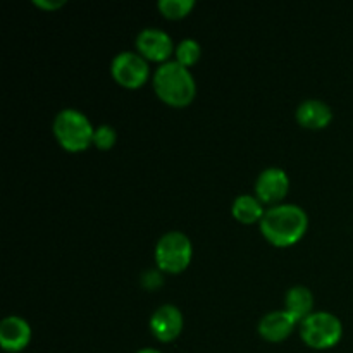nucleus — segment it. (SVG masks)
Instances as JSON below:
<instances>
[{
    "mask_svg": "<svg viewBox=\"0 0 353 353\" xmlns=\"http://www.w3.org/2000/svg\"><path fill=\"white\" fill-rule=\"evenodd\" d=\"M138 52L148 61L162 62L172 54V40L165 31L145 28L137 37Z\"/></svg>",
    "mask_w": 353,
    "mask_h": 353,
    "instance_id": "9",
    "label": "nucleus"
},
{
    "mask_svg": "<svg viewBox=\"0 0 353 353\" xmlns=\"http://www.w3.org/2000/svg\"><path fill=\"white\" fill-rule=\"evenodd\" d=\"M285 305L286 312H290L296 321L302 323L303 319H307L312 314L314 296L310 293V290L305 288V286H293L286 293Z\"/></svg>",
    "mask_w": 353,
    "mask_h": 353,
    "instance_id": "13",
    "label": "nucleus"
},
{
    "mask_svg": "<svg viewBox=\"0 0 353 353\" xmlns=\"http://www.w3.org/2000/svg\"><path fill=\"white\" fill-rule=\"evenodd\" d=\"M31 327L24 319L17 316L6 317L0 323V345L6 352L17 353L30 345Z\"/></svg>",
    "mask_w": 353,
    "mask_h": 353,
    "instance_id": "10",
    "label": "nucleus"
},
{
    "mask_svg": "<svg viewBox=\"0 0 353 353\" xmlns=\"http://www.w3.org/2000/svg\"><path fill=\"white\" fill-rule=\"evenodd\" d=\"M54 134L68 152H81L93 143L95 130L85 114L76 109H64L55 116Z\"/></svg>",
    "mask_w": 353,
    "mask_h": 353,
    "instance_id": "3",
    "label": "nucleus"
},
{
    "mask_svg": "<svg viewBox=\"0 0 353 353\" xmlns=\"http://www.w3.org/2000/svg\"><path fill=\"white\" fill-rule=\"evenodd\" d=\"M333 119V112L327 103L321 100H305L296 109V121L300 126L309 130H323Z\"/></svg>",
    "mask_w": 353,
    "mask_h": 353,
    "instance_id": "12",
    "label": "nucleus"
},
{
    "mask_svg": "<svg viewBox=\"0 0 353 353\" xmlns=\"http://www.w3.org/2000/svg\"><path fill=\"white\" fill-rule=\"evenodd\" d=\"M200 54H202L200 45L195 40H192V38H185L178 45V48H176V61L185 65V68H190V65H193L199 61Z\"/></svg>",
    "mask_w": 353,
    "mask_h": 353,
    "instance_id": "16",
    "label": "nucleus"
},
{
    "mask_svg": "<svg viewBox=\"0 0 353 353\" xmlns=\"http://www.w3.org/2000/svg\"><path fill=\"white\" fill-rule=\"evenodd\" d=\"M290 179L283 169L269 168L261 172L255 183V192L257 199L265 203H276L283 200L288 193Z\"/></svg>",
    "mask_w": 353,
    "mask_h": 353,
    "instance_id": "8",
    "label": "nucleus"
},
{
    "mask_svg": "<svg viewBox=\"0 0 353 353\" xmlns=\"http://www.w3.org/2000/svg\"><path fill=\"white\" fill-rule=\"evenodd\" d=\"M233 212L234 219L240 221L241 224H252L257 223L264 217V209H262L261 200L255 199L252 195H240L236 200L233 202Z\"/></svg>",
    "mask_w": 353,
    "mask_h": 353,
    "instance_id": "14",
    "label": "nucleus"
},
{
    "mask_svg": "<svg viewBox=\"0 0 353 353\" xmlns=\"http://www.w3.org/2000/svg\"><path fill=\"white\" fill-rule=\"evenodd\" d=\"M195 7L193 0H161L159 10L168 19H181Z\"/></svg>",
    "mask_w": 353,
    "mask_h": 353,
    "instance_id": "15",
    "label": "nucleus"
},
{
    "mask_svg": "<svg viewBox=\"0 0 353 353\" xmlns=\"http://www.w3.org/2000/svg\"><path fill=\"white\" fill-rule=\"evenodd\" d=\"M110 72L121 86L131 90L143 86L150 76L147 61L141 55L133 54V52L117 54L110 64Z\"/></svg>",
    "mask_w": 353,
    "mask_h": 353,
    "instance_id": "6",
    "label": "nucleus"
},
{
    "mask_svg": "<svg viewBox=\"0 0 353 353\" xmlns=\"http://www.w3.org/2000/svg\"><path fill=\"white\" fill-rule=\"evenodd\" d=\"M116 131L114 128H110L109 124H102L95 130V134H93V143H95L97 148L100 150H109V148L114 147L116 143Z\"/></svg>",
    "mask_w": 353,
    "mask_h": 353,
    "instance_id": "17",
    "label": "nucleus"
},
{
    "mask_svg": "<svg viewBox=\"0 0 353 353\" xmlns=\"http://www.w3.org/2000/svg\"><path fill=\"white\" fill-rule=\"evenodd\" d=\"M154 88L162 102L172 107H185L195 99L196 85L188 68L178 61L164 62L154 74Z\"/></svg>",
    "mask_w": 353,
    "mask_h": 353,
    "instance_id": "2",
    "label": "nucleus"
},
{
    "mask_svg": "<svg viewBox=\"0 0 353 353\" xmlns=\"http://www.w3.org/2000/svg\"><path fill=\"white\" fill-rule=\"evenodd\" d=\"M192 261V241L179 231L165 233L155 247V262L159 268L171 274L185 271Z\"/></svg>",
    "mask_w": 353,
    "mask_h": 353,
    "instance_id": "5",
    "label": "nucleus"
},
{
    "mask_svg": "<svg viewBox=\"0 0 353 353\" xmlns=\"http://www.w3.org/2000/svg\"><path fill=\"white\" fill-rule=\"evenodd\" d=\"M343 334L341 321L330 312H312L300 324V336L307 347L327 350L338 345Z\"/></svg>",
    "mask_w": 353,
    "mask_h": 353,
    "instance_id": "4",
    "label": "nucleus"
},
{
    "mask_svg": "<svg viewBox=\"0 0 353 353\" xmlns=\"http://www.w3.org/2000/svg\"><path fill=\"white\" fill-rule=\"evenodd\" d=\"M150 331L159 341L176 340L183 331V314L174 305H162L154 312L150 319Z\"/></svg>",
    "mask_w": 353,
    "mask_h": 353,
    "instance_id": "7",
    "label": "nucleus"
},
{
    "mask_svg": "<svg viewBox=\"0 0 353 353\" xmlns=\"http://www.w3.org/2000/svg\"><path fill=\"white\" fill-rule=\"evenodd\" d=\"M309 217L299 205L286 203L265 210L261 219V231L269 243L276 247H290L305 234Z\"/></svg>",
    "mask_w": 353,
    "mask_h": 353,
    "instance_id": "1",
    "label": "nucleus"
},
{
    "mask_svg": "<svg viewBox=\"0 0 353 353\" xmlns=\"http://www.w3.org/2000/svg\"><path fill=\"white\" fill-rule=\"evenodd\" d=\"M299 321L286 310H276V312H269L268 316L262 317L259 323V334L264 340L271 341V343H279V341L286 340L290 334L295 330Z\"/></svg>",
    "mask_w": 353,
    "mask_h": 353,
    "instance_id": "11",
    "label": "nucleus"
},
{
    "mask_svg": "<svg viewBox=\"0 0 353 353\" xmlns=\"http://www.w3.org/2000/svg\"><path fill=\"white\" fill-rule=\"evenodd\" d=\"M34 6L41 7V9H59L64 6V2H47V0H34Z\"/></svg>",
    "mask_w": 353,
    "mask_h": 353,
    "instance_id": "18",
    "label": "nucleus"
},
{
    "mask_svg": "<svg viewBox=\"0 0 353 353\" xmlns=\"http://www.w3.org/2000/svg\"><path fill=\"white\" fill-rule=\"evenodd\" d=\"M138 353H162V352L154 350V348H143V350H140Z\"/></svg>",
    "mask_w": 353,
    "mask_h": 353,
    "instance_id": "19",
    "label": "nucleus"
}]
</instances>
